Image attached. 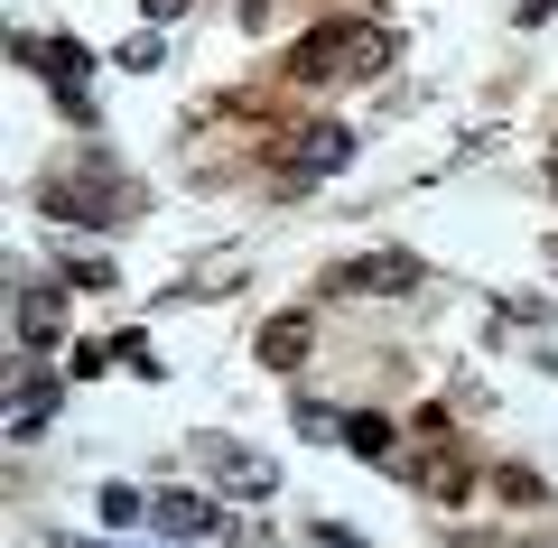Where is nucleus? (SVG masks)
<instances>
[{
	"instance_id": "obj_1",
	"label": "nucleus",
	"mask_w": 558,
	"mask_h": 548,
	"mask_svg": "<svg viewBox=\"0 0 558 548\" xmlns=\"http://www.w3.org/2000/svg\"><path fill=\"white\" fill-rule=\"evenodd\" d=\"M363 65H381V38L354 20H326L289 47V84H336V75H363Z\"/></svg>"
},
{
	"instance_id": "obj_2",
	"label": "nucleus",
	"mask_w": 558,
	"mask_h": 548,
	"mask_svg": "<svg viewBox=\"0 0 558 548\" xmlns=\"http://www.w3.org/2000/svg\"><path fill=\"white\" fill-rule=\"evenodd\" d=\"M47 215H57V223H121V215H140V196L121 186L112 168H75V176L47 186Z\"/></svg>"
},
{
	"instance_id": "obj_3",
	"label": "nucleus",
	"mask_w": 558,
	"mask_h": 548,
	"mask_svg": "<svg viewBox=\"0 0 558 548\" xmlns=\"http://www.w3.org/2000/svg\"><path fill=\"white\" fill-rule=\"evenodd\" d=\"M279 168H289V186H317V176L354 168V131H344V121H307V131L289 139V158H279Z\"/></svg>"
},
{
	"instance_id": "obj_4",
	"label": "nucleus",
	"mask_w": 558,
	"mask_h": 548,
	"mask_svg": "<svg viewBox=\"0 0 558 548\" xmlns=\"http://www.w3.org/2000/svg\"><path fill=\"white\" fill-rule=\"evenodd\" d=\"M196 455H205V474H215L223 492H242V502H260V492L279 484V474H270V455H242L233 437H196Z\"/></svg>"
},
{
	"instance_id": "obj_5",
	"label": "nucleus",
	"mask_w": 558,
	"mask_h": 548,
	"mask_svg": "<svg viewBox=\"0 0 558 548\" xmlns=\"http://www.w3.org/2000/svg\"><path fill=\"white\" fill-rule=\"evenodd\" d=\"M336 289H344V297H410V289H418V260H410V252L344 260V270H336Z\"/></svg>"
},
{
	"instance_id": "obj_6",
	"label": "nucleus",
	"mask_w": 558,
	"mask_h": 548,
	"mask_svg": "<svg viewBox=\"0 0 558 548\" xmlns=\"http://www.w3.org/2000/svg\"><path fill=\"white\" fill-rule=\"evenodd\" d=\"M20 65H38L47 84H65V94H75V84H84V65H94V57H84L75 38H20Z\"/></svg>"
},
{
	"instance_id": "obj_7",
	"label": "nucleus",
	"mask_w": 558,
	"mask_h": 548,
	"mask_svg": "<svg viewBox=\"0 0 558 548\" xmlns=\"http://www.w3.org/2000/svg\"><path fill=\"white\" fill-rule=\"evenodd\" d=\"M149 529H168V539H205V529H215V502H196V492H149Z\"/></svg>"
},
{
	"instance_id": "obj_8",
	"label": "nucleus",
	"mask_w": 558,
	"mask_h": 548,
	"mask_svg": "<svg viewBox=\"0 0 558 548\" xmlns=\"http://www.w3.org/2000/svg\"><path fill=\"white\" fill-rule=\"evenodd\" d=\"M260 363H270V373H299L307 363V316H270V326H260Z\"/></svg>"
},
{
	"instance_id": "obj_9",
	"label": "nucleus",
	"mask_w": 558,
	"mask_h": 548,
	"mask_svg": "<svg viewBox=\"0 0 558 548\" xmlns=\"http://www.w3.org/2000/svg\"><path fill=\"white\" fill-rule=\"evenodd\" d=\"M57 326H65V297H57V289H28V297H20V344H47Z\"/></svg>"
},
{
	"instance_id": "obj_10",
	"label": "nucleus",
	"mask_w": 558,
	"mask_h": 548,
	"mask_svg": "<svg viewBox=\"0 0 558 548\" xmlns=\"http://www.w3.org/2000/svg\"><path fill=\"white\" fill-rule=\"evenodd\" d=\"M94 502H102V529H140V521H149V492H140V484H102Z\"/></svg>"
},
{
	"instance_id": "obj_11",
	"label": "nucleus",
	"mask_w": 558,
	"mask_h": 548,
	"mask_svg": "<svg viewBox=\"0 0 558 548\" xmlns=\"http://www.w3.org/2000/svg\"><path fill=\"white\" fill-rule=\"evenodd\" d=\"M344 447H354V455H391V418L354 410V418H344Z\"/></svg>"
},
{
	"instance_id": "obj_12",
	"label": "nucleus",
	"mask_w": 558,
	"mask_h": 548,
	"mask_svg": "<svg viewBox=\"0 0 558 548\" xmlns=\"http://www.w3.org/2000/svg\"><path fill=\"white\" fill-rule=\"evenodd\" d=\"M112 65H131V75H159V65H168V47L149 38V28H131V38H121V57H112Z\"/></svg>"
},
{
	"instance_id": "obj_13",
	"label": "nucleus",
	"mask_w": 558,
	"mask_h": 548,
	"mask_svg": "<svg viewBox=\"0 0 558 548\" xmlns=\"http://www.w3.org/2000/svg\"><path fill=\"white\" fill-rule=\"evenodd\" d=\"M47 410H57L47 391H20V400H10V437H38V428H47Z\"/></svg>"
},
{
	"instance_id": "obj_14",
	"label": "nucleus",
	"mask_w": 558,
	"mask_h": 548,
	"mask_svg": "<svg viewBox=\"0 0 558 548\" xmlns=\"http://www.w3.org/2000/svg\"><path fill=\"white\" fill-rule=\"evenodd\" d=\"M178 10H186V0H149V20H178Z\"/></svg>"
},
{
	"instance_id": "obj_15",
	"label": "nucleus",
	"mask_w": 558,
	"mask_h": 548,
	"mask_svg": "<svg viewBox=\"0 0 558 548\" xmlns=\"http://www.w3.org/2000/svg\"><path fill=\"white\" fill-rule=\"evenodd\" d=\"M307 548H354V539H336V529H317V539H307Z\"/></svg>"
},
{
	"instance_id": "obj_16",
	"label": "nucleus",
	"mask_w": 558,
	"mask_h": 548,
	"mask_svg": "<svg viewBox=\"0 0 558 548\" xmlns=\"http://www.w3.org/2000/svg\"><path fill=\"white\" fill-rule=\"evenodd\" d=\"M57 548H102V539H57Z\"/></svg>"
}]
</instances>
